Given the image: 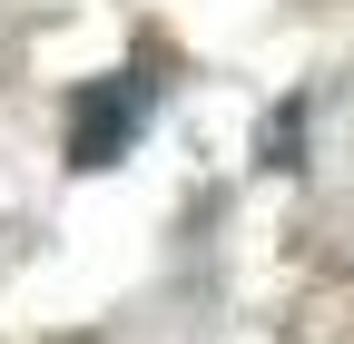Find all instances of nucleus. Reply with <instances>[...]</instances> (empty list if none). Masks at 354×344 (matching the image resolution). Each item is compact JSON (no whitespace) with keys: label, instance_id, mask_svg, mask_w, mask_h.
Returning <instances> with one entry per match:
<instances>
[{"label":"nucleus","instance_id":"nucleus-1","mask_svg":"<svg viewBox=\"0 0 354 344\" xmlns=\"http://www.w3.org/2000/svg\"><path fill=\"white\" fill-rule=\"evenodd\" d=\"M148 108H158V79H138V69H109L88 89H69V167H118L128 138L148 128Z\"/></svg>","mask_w":354,"mask_h":344}]
</instances>
